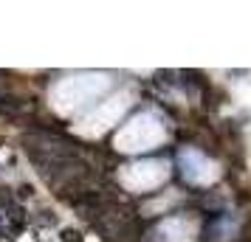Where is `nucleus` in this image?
I'll use <instances>...</instances> for the list:
<instances>
[{
	"instance_id": "obj_1",
	"label": "nucleus",
	"mask_w": 251,
	"mask_h": 242,
	"mask_svg": "<svg viewBox=\"0 0 251 242\" xmlns=\"http://www.w3.org/2000/svg\"><path fill=\"white\" fill-rule=\"evenodd\" d=\"M34 113V104L28 99H20L14 93H0V118L6 121H28Z\"/></svg>"
},
{
	"instance_id": "obj_2",
	"label": "nucleus",
	"mask_w": 251,
	"mask_h": 242,
	"mask_svg": "<svg viewBox=\"0 0 251 242\" xmlns=\"http://www.w3.org/2000/svg\"><path fill=\"white\" fill-rule=\"evenodd\" d=\"M0 211H9L14 220H23V208L17 203V197L9 186H0Z\"/></svg>"
},
{
	"instance_id": "obj_3",
	"label": "nucleus",
	"mask_w": 251,
	"mask_h": 242,
	"mask_svg": "<svg viewBox=\"0 0 251 242\" xmlns=\"http://www.w3.org/2000/svg\"><path fill=\"white\" fill-rule=\"evenodd\" d=\"M59 240H62V242H82V231L62 228V231H59Z\"/></svg>"
},
{
	"instance_id": "obj_4",
	"label": "nucleus",
	"mask_w": 251,
	"mask_h": 242,
	"mask_svg": "<svg viewBox=\"0 0 251 242\" xmlns=\"http://www.w3.org/2000/svg\"><path fill=\"white\" fill-rule=\"evenodd\" d=\"M31 195H34V189H31L28 183H23L20 189H17V197H20V200H25V197H31Z\"/></svg>"
},
{
	"instance_id": "obj_5",
	"label": "nucleus",
	"mask_w": 251,
	"mask_h": 242,
	"mask_svg": "<svg viewBox=\"0 0 251 242\" xmlns=\"http://www.w3.org/2000/svg\"><path fill=\"white\" fill-rule=\"evenodd\" d=\"M40 214H43V222H46V225H57V217H54L51 211H40Z\"/></svg>"
}]
</instances>
